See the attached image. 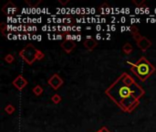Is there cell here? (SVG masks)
Listing matches in <instances>:
<instances>
[{
	"mask_svg": "<svg viewBox=\"0 0 156 132\" xmlns=\"http://www.w3.org/2000/svg\"><path fill=\"white\" fill-rule=\"evenodd\" d=\"M128 64L132 66L131 71L141 82L146 81L156 71V68L144 56H141L135 64H132L130 61H128Z\"/></svg>",
	"mask_w": 156,
	"mask_h": 132,
	"instance_id": "7a4b0ae2",
	"label": "cell"
},
{
	"mask_svg": "<svg viewBox=\"0 0 156 132\" xmlns=\"http://www.w3.org/2000/svg\"><path fill=\"white\" fill-rule=\"evenodd\" d=\"M69 2H70V0H66V1H62V0H58V3H59V4H61V5H63V6L67 5Z\"/></svg>",
	"mask_w": 156,
	"mask_h": 132,
	"instance_id": "44dd1931",
	"label": "cell"
},
{
	"mask_svg": "<svg viewBox=\"0 0 156 132\" xmlns=\"http://www.w3.org/2000/svg\"><path fill=\"white\" fill-rule=\"evenodd\" d=\"M132 51H133V48H132V44H130L129 42L125 43V44L123 45V52L125 54H127V55L131 54V53L132 52Z\"/></svg>",
	"mask_w": 156,
	"mask_h": 132,
	"instance_id": "30bf717a",
	"label": "cell"
},
{
	"mask_svg": "<svg viewBox=\"0 0 156 132\" xmlns=\"http://www.w3.org/2000/svg\"><path fill=\"white\" fill-rule=\"evenodd\" d=\"M12 85H14L17 90H19V91H21V90L28 85V81H26V79L24 77L23 75L19 74L17 75V77L12 81Z\"/></svg>",
	"mask_w": 156,
	"mask_h": 132,
	"instance_id": "5b68a950",
	"label": "cell"
},
{
	"mask_svg": "<svg viewBox=\"0 0 156 132\" xmlns=\"http://www.w3.org/2000/svg\"><path fill=\"white\" fill-rule=\"evenodd\" d=\"M97 132H98V131H97Z\"/></svg>",
	"mask_w": 156,
	"mask_h": 132,
	"instance_id": "7402d4cb",
	"label": "cell"
},
{
	"mask_svg": "<svg viewBox=\"0 0 156 132\" xmlns=\"http://www.w3.org/2000/svg\"><path fill=\"white\" fill-rule=\"evenodd\" d=\"M15 110H16V108L14 107V106L11 105V104H8V105L5 107V111H6V112L8 113V115H12L13 113L15 112Z\"/></svg>",
	"mask_w": 156,
	"mask_h": 132,
	"instance_id": "8fae6325",
	"label": "cell"
},
{
	"mask_svg": "<svg viewBox=\"0 0 156 132\" xmlns=\"http://www.w3.org/2000/svg\"><path fill=\"white\" fill-rule=\"evenodd\" d=\"M141 38H142V36L140 34V32L137 33V34H135V35H133V39L135 40V41H136V42H137V41H139Z\"/></svg>",
	"mask_w": 156,
	"mask_h": 132,
	"instance_id": "ac0fdd59",
	"label": "cell"
},
{
	"mask_svg": "<svg viewBox=\"0 0 156 132\" xmlns=\"http://www.w3.org/2000/svg\"><path fill=\"white\" fill-rule=\"evenodd\" d=\"M61 100H62V98H61V96H60L58 94H55V95H52V97H51V101L54 103V104H58V103H60L61 102Z\"/></svg>",
	"mask_w": 156,
	"mask_h": 132,
	"instance_id": "4fadbf2b",
	"label": "cell"
},
{
	"mask_svg": "<svg viewBox=\"0 0 156 132\" xmlns=\"http://www.w3.org/2000/svg\"><path fill=\"white\" fill-rule=\"evenodd\" d=\"M6 30H8V26H6V24L5 22H2L0 24V31H1V33L6 37L8 36V33L6 32Z\"/></svg>",
	"mask_w": 156,
	"mask_h": 132,
	"instance_id": "5bb4252c",
	"label": "cell"
},
{
	"mask_svg": "<svg viewBox=\"0 0 156 132\" xmlns=\"http://www.w3.org/2000/svg\"><path fill=\"white\" fill-rule=\"evenodd\" d=\"M63 83L64 82H63L62 78L57 73L53 74L51 77L49 79V81H47V84H49V85H50L54 90H58L60 86L63 85Z\"/></svg>",
	"mask_w": 156,
	"mask_h": 132,
	"instance_id": "277c9868",
	"label": "cell"
},
{
	"mask_svg": "<svg viewBox=\"0 0 156 132\" xmlns=\"http://www.w3.org/2000/svg\"><path fill=\"white\" fill-rule=\"evenodd\" d=\"M1 10L6 15H11V14H14L15 12L17 11V8L15 4H13L11 1H8V3L3 6Z\"/></svg>",
	"mask_w": 156,
	"mask_h": 132,
	"instance_id": "52a82bcc",
	"label": "cell"
},
{
	"mask_svg": "<svg viewBox=\"0 0 156 132\" xmlns=\"http://www.w3.org/2000/svg\"><path fill=\"white\" fill-rule=\"evenodd\" d=\"M76 46H77L76 42L72 39L71 40L66 39L64 41H62V43H61V48L67 53H70L74 49L76 48Z\"/></svg>",
	"mask_w": 156,
	"mask_h": 132,
	"instance_id": "8992f818",
	"label": "cell"
},
{
	"mask_svg": "<svg viewBox=\"0 0 156 132\" xmlns=\"http://www.w3.org/2000/svg\"><path fill=\"white\" fill-rule=\"evenodd\" d=\"M26 3L28 4L29 6H32V8H35V6H37L38 4L41 3V0H38V1H35V2H32V1H29V0H26Z\"/></svg>",
	"mask_w": 156,
	"mask_h": 132,
	"instance_id": "2e32d148",
	"label": "cell"
},
{
	"mask_svg": "<svg viewBox=\"0 0 156 132\" xmlns=\"http://www.w3.org/2000/svg\"><path fill=\"white\" fill-rule=\"evenodd\" d=\"M84 47L87 49L88 51H92L93 49H95L98 46V41L95 40L93 38L91 37H88L85 40H84Z\"/></svg>",
	"mask_w": 156,
	"mask_h": 132,
	"instance_id": "9c48e42d",
	"label": "cell"
},
{
	"mask_svg": "<svg viewBox=\"0 0 156 132\" xmlns=\"http://www.w3.org/2000/svg\"><path fill=\"white\" fill-rule=\"evenodd\" d=\"M5 61L8 62V64H12V62H14L15 61V57L13 56L12 54H8L5 56Z\"/></svg>",
	"mask_w": 156,
	"mask_h": 132,
	"instance_id": "9a60e30c",
	"label": "cell"
},
{
	"mask_svg": "<svg viewBox=\"0 0 156 132\" xmlns=\"http://www.w3.org/2000/svg\"><path fill=\"white\" fill-rule=\"evenodd\" d=\"M137 46L142 52H146V50H148V49L152 46V41L149 39H147L146 37L142 36V38L139 41H137Z\"/></svg>",
	"mask_w": 156,
	"mask_h": 132,
	"instance_id": "ba28073f",
	"label": "cell"
},
{
	"mask_svg": "<svg viewBox=\"0 0 156 132\" xmlns=\"http://www.w3.org/2000/svg\"><path fill=\"white\" fill-rule=\"evenodd\" d=\"M133 4H135L137 6H141L142 4L144 3V0H140V1H137V0H133Z\"/></svg>",
	"mask_w": 156,
	"mask_h": 132,
	"instance_id": "d6986e66",
	"label": "cell"
},
{
	"mask_svg": "<svg viewBox=\"0 0 156 132\" xmlns=\"http://www.w3.org/2000/svg\"><path fill=\"white\" fill-rule=\"evenodd\" d=\"M130 30H131V32L132 33V35H135V34L139 33V29H138L136 26H132Z\"/></svg>",
	"mask_w": 156,
	"mask_h": 132,
	"instance_id": "e0dca14e",
	"label": "cell"
},
{
	"mask_svg": "<svg viewBox=\"0 0 156 132\" xmlns=\"http://www.w3.org/2000/svg\"><path fill=\"white\" fill-rule=\"evenodd\" d=\"M33 93L35 94L37 96H38V95H40L42 93H43V88L40 86V85H36L35 87L33 88Z\"/></svg>",
	"mask_w": 156,
	"mask_h": 132,
	"instance_id": "7c38bea8",
	"label": "cell"
},
{
	"mask_svg": "<svg viewBox=\"0 0 156 132\" xmlns=\"http://www.w3.org/2000/svg\"><path fill=\"white\" fill-rule=\"evenodd\" d=\"M105 94L123 112L131 113L139 106L145 91L130 74L123 73L105 90Z\"/></svg>",
	"mask_w": 156,
	"mask_h": 132,
	"instance_id": "6da1fadb",
	"label": "cell"
},
{
	"mask_svg": "<svg viewBox=\"0 0 156 132\" xmlns=\"http://www.w3.org/2000/svg\"><path fill=\"white\" fill-rule=\"evenodd\" d=\"M19 56L21 57L26 64L31 65L34 64V61L37 60L40 61L44 59L45 55L41 51L38 50V49L34 47L32 44H28L24 49H22V50L19 52Z\"/></svg>",
	"mask_w": 156,
	"mask_h": 132,
	"instance_id": "3957f363",
	"label": "cell"
},
{
	"mask_svg": "<svg viewBox=\"0 0 156 132\" xmlns=\"http://www.w3.org/2000/svg\"><path fill=\"white\" fill-rule=\"evenodd\" d=\"M98 132H111V131H110L109 129H108L106 127H102L100 129L98 130Z\"/></svg>",
	"mask_w": 156,
	"mask_h": 132,
	"instance_id": "ffe728a7",
	"label": "cell"
}]
</instances>
